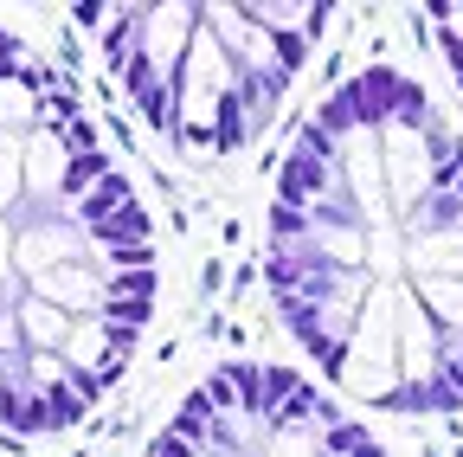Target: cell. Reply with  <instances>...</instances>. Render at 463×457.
<instances>
[{
  "instance_id": "603a6c76",
  "label": "cell",
  "mask_w": 463,
  "mask_h": 457,
  "mask_svg": "<svg viewBox=\"0 0 463 457\" xmlns=\"http://www.w3.org/2000/svg\"><path fill=\"white\" fill-rule=\"evenodd\" d=\"M425 14H431L438 45H463V0H438V7H425Z\"/></svg>"
},
{
  "instance_id": "4316f807",
  "label": "cell",
  "mask_w": 463,
  "mask_h": 457,
  "mask_svg": "<svg viewBox=\"0 0 463 457\" xmlns=\"http://www.w3.org/2000/svg\"><path fill=\"white\" fill-rule=\"evenodd\" d=\"M200 457H225V451H200Z\"/></svg>"
},
{
  "instance_id": "277c9868",
  "label": "cell",
  "mask_w": 463,
  "mask_h": 457,
  "mask_svg": "<svg viewBox=\"0 0 463 457\" xmlns=\"http://www.w3.org/2000/svg\"><path fill=\"white\" fill-rule=\"evenodd\" d=\"M26 290L39 297V303H52V309H65V316H103V303H109V271H103V258L90 252V258H78V264H58V271H45V277H33Z\"/></svg>"
},
{
  "instance_id": "9a60e30c",
  "label": "cell",
  "mask_w": 463,
  "mask_h": 457,
  "mask_svg": "<svg viewBox=\"0 0 463 457\" xmlns=\"http://www.w3.org/2000/svg\"><path fill=\"white\" fill-rule=\"evenodd\" d=\"M26 206V136H0V213Z\"/></svg>"
},
{
  "instance_id": "30bf717a",
  "label": "cell",
  "mask_w": 463,
  "mask_h": 457,
  "mask_svg": "<svg viewBox=\"0 0 463 457\" xmlns=\"http://www.w3.org/2000/svg\"><path fill=\"white\" fill-rule=\"evenodd\" d=\"M405 264H412V277L463 283V225L457 233H438V239H405Z\"/></svg>"
},
{
  "instance_id": "6da1fadb",
  "label": "cell",
  "mask_w": 463,
  "mask_h": 457,
  "mask_svg": "<svg viewBox=\"0 0 463 457\" xmlns=\"http://www.w3.org/2000/svg\"><path fill=\"white\" fill-rule=\"evenodd\" d=\"M78 258H90V239H84V225L71 213H39V219H20L14 225L7 271H20L26 283L45 277V271H58V264H78Z\"/></svg>"
},
{
  "instance_id": "d4e9b609",
  "label": "cell",
  "mask_w": 463,
  "mask_h": 457,
  "mask_svg": "<svg viewBox=\"0 0 463 457\" xmlns=\"http://www.w3.org/2000/svg\"><path fill=\"white\" fill-rule=\"evenodd\" d=\"M444 380L463 393V335H450V328H444Z\"/></svg>"
},
{
  "instance_id": "7a4b0ae2",
  "label": "cell",
  "mask_w": 463,
  "mask_h": 457,
  "mask_svg": "<svg viewBox=\"0 0 463 457\" xmlns=\"http://www.w3.org/2000/svg\"><path fill=\"white\" fill-rule=\"evenodd\" d=\"M277 316H283V328L309 348L316 367L341 374L347 341H354V328H361V309H354V303H297V297H277Z\"/></svg>"
},
{
  "instance_id": "ffe728a7",
  "label": "cell",
  "mask_w": 463,
  "mask_h": 457,
  "mask_svg": "<svg viewBox=\"0 0 463 457\" xmlns=\"http://www.w3.org/2000/svg\"><path fill=\"white\" fill-rule=\"evenodd\" d=\"M225 374H232V386H239V406L251 419H264V367L258 361H225Z\"/></svg>"
},
{
  "instance_id": "4fadbf2b",
  "label": "cell",
  "mask_w": 463,
  "mask_h": 457,
  "mask_svg": "<svg viewBox=\"0 0 463 457\" xmlns=\"http://www.w3.org/2000/svg\"><path fill=\"white\" fill-rule=\"evenodd\" d=\"M103 59H109L116 78L142 59V7H116V20L103 26Z\"/></svg>"
},
{
  "instance_id": "cb8c5ba5",
  "label": "cell",
  "mask_w": 463,
  "mask_h": 457,
  "mask_svg": "<svg viewBox=\"0 0 463 457\" xmlns=\"http://www.w3.org/2000/svg\"><path fill=\"white\" fill-rule=\"evenodd\" d=\"M71 14H78V26L97 33V39H103V26L116 20V7H103V0H84V7H71Z\"/></svg>"
},
{
  "instance_id": "44dd1931",
  "label": "cell",
  "mask_w": 463,
  "mask_h": 457,
  "mask_svg": "<svg viewBox=\"0 0 463 457\" xmlns=\"http://www.w3.org/2000/svg\"><path fill=\"white\" fill-rule=\"evenodd\" d=\"M109 303H155V271H123V277H109Z\"/></svg>"
},
{
  "instance_id": "ac0fdd59",
  "label": "cell",
  "mask_w": 463,
  "mask_h": 457,
  "mask_svg": "<svg viewBox=\"0 0 463 457\" xmlns=\"http://www.w3.org/2000/svg\"><path fill=\"white\" fill-rule=\"evenodd\" d=\"M129 200H136V187H129V175H123V167H116V175H109V181H103V187H97V194H90V200L71 213V219H78V225H97V219H109L116 206H129Z\"/></svg>"
},
{
  "instance_id": "9c48e42d",
  "label": "cell",
  "mask_w": 463,
  "mask_h": 457,
  "mask_svg": "<svg viewBox=\"0 0 463 457\" xmlns=\"http://www.w3.org/2000/svg\"><path fill=\"white\" fill-rule=\"evenodd\" d=\"M20 335H26V355H65V341H71V328H78V316H65V309H52V303H39L33 290L20 297Z\"/></svg>"
},
{
  "instance_id": "8fae6325",
  "label": "cell",
  "mask_w": 463,
  "mask_h": 457,
  "mask_svg": "<svg viewBox=\"0 0 463 457\" xmlns=\"http://www.w3.org/2000/svg\"><path fill=\"white\" fill-rule=\"evenodd\" d=\"M283 90H289V78H277V71H239V109H245L251 136H264V129H270Z\"/></svg>"
},
{
  "instance_id": "7402d4cb",
  "label": "cell",
  "mask_w": 463,
  "mask_h": 457,
  "mask_svg": "<svg viewBox=\"0 0 463 457\" xmlns=\"http://www.w3.org/2000/svg\"><path fill=\"white\" fill-rule=\"evenodd\" d=\"M45 399H52V425H78V419L90 413V399L78 393V380H65L58 393H45Z\"/></svg>"
},
{
  "instance_id": "d6986e66",
  "label": "cell",
  "mask_w": 463,
  "mask_h": 457,
  "mask_svg": "<svg viewBox=\"0 0 463 457\" xmlns=\"http://www.w3.org/2000/svg\"><path fill=\"white\" fill-rule=\"evenodd\" d=\"M328 457H386L361 419H328Z\"/></svg>"
},
{
  "instance_id": "3957f363",
  "label": "cell",
  "mask_w": 463,
  "mask_h": 457,
  "mask_svg": "<svg viewBox=\"0 0 463 457\" xmlns=\"http://www.w3.org/2000/svg\"><path fill=\"white\" fill-rule=\"evenodd\" d=\"M380 155H386V200H392V219H405V213L431 194V142H425V129L386 123V129H380Z\"/></svg>"
},
{
  "instance_id": "52a82bcc",
  "label": "cell",
  "mask_w": 463,
  "mask_h": 457,
  "mask_svg": "<svg viewBox=\"0 0 463 457\" xmlns=\"http://www.w3.org/2000/svg\"><path fill=\"white\" fill-rule=\"evenodd\" d=\"M194 39H200V7H142V65L181 78Z\"/></svg>"
},
{
  "instance_id": "484cf974",
  "label": "cell",
  "mask_w": 463,
  "mask_h": 457,
  "mask_svg": "<svg viewBox=\"0 0 463 457\" xmlns=\"http://www.w3.org/2000/svg\"><path fill=\"white\" fill-rule=\"evenodd\" d=\"M148 457H200V451H194L187 438H174V432H161V438L148 444Z\"/></svg>"
},
{
  "instance_id": "2e32d148",
  "label": "cell",
  "mask_w": 463,
  "mask_h": 457,
  "mask_svg": "<svg viewBox=\"0 0 463 457\" xmlns=\"http://www.w3.org/2000/svg\"><path fill=\"white\" fill-rule=\"evenodd\" d=\"M264 457H328V425H322V419H309V425H277Z\"/></svg>"
},
{
  "instance_id": "8992f818",
  "label": "cell",
  "mask_w": 463,
  "mask_h": 457,
  "mask_svg": "<svg viewBox=\"0 0 463 457\" xmlns=\"http://www.w3.org/2000/svg\"><path fill=\"white\" fill-rule=\"evenodd\" d=\"M277 200L283 206H322V200H347L341 194V167L328 148H303V142H289L283 167H277Z\"/></svg>"
},
{
  "instance_id": "5b68a950",
  "label": "cell",
  "mask_w": 463,
  "mask_h": 457,
  "mask_svg": "<svg viewBox=\"0 0 463 457\" xmlns=\"http://www.w3.org/2000/svg\"><path fill=\"white\" fill-rule=\"evenodd\" d=\"M399 374L405 386H431L444 374V328L425 316V303L412 297V283H405V297H399Z\"/></svg>"
},
{
  "instance_id": "e0dca14e",
  "label": "cell",
  "mask_w": 463,
  "mask_h": 457,
  "mask_svg": "<svg viewBox=\"0 0 463 457\" xmlns=\"http://www.w3.org/2000/svg\"><path fill=\"white\" fill-rule=\"evenodd\" d=\"M109 175H116V161H109L103 148H97V155H78V161H71V181H65V213H78Z\"/></svg>"
},
{
  "instance_id": "5bb4252c",
  "label": "cell",
  "mask_w": 463,
  "mask_h": 457,
  "mask_svg": "<svg viewBox=\"0 0 463 457\" xmlns=\"http://www.w3.org/2000/svg\"><path fill=\"white\" fill-rule=\"evenodd\" d=\"M412 297L425 303V316L438 328L463 335V283H450V277H412Z\"/></svg>"
},
{
  "instance_id": "ba28073f",
  "label": "cell",
  "mask_w": 463,
  "mask_h": 457,
  "mask_svg": "<svg viewBox=\"0 0 463 457\" xmlns=\"http://www.w3.org/2000/svg\"><path fill=\"white\" fill-rule=\"evenodd\" d=\"M245 14L270 33V39H322V26H328V7L322 0H245Z\"/></svg>"
},
{
  "instance_id": "7c38bea8",
  "label": "cell",
  "mask_w": 463,
  "mask_h": 457,
  "mask_svg": "<svg viewBox=\"0 0 463 457\" xmlns=\"http://www.w3.org/2000/svg\"><path fill=\"white\" fill-rule=\"evenodd\" d=\"M457 225H463V194H425L399 219V233L405 239H438V233H457Z\"/></svg>"
}]
</instances>
